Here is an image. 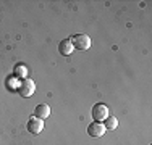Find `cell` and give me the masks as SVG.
Here are the masks:
<instances>
[{
  "mask_svg": "<svg viewBox=\"0 0 152 145\" xmlns=\"http://www.w3.org/2000/svg\"><path fill=\"white\" fill-rule=\"evenodd\" d=\"M34 116H36V118H39V119L49 118V116H50V107H49V105H45V103L37 105V107L34 108Z\"/></svg>",
  "mask_w": 152,
  "mask_h": 145,
  "instance_id": "7",
  "label": "cell"
},
{
  "mask_svg": "<svg viewBox=\"0 0 152 145\" xmlns=\"http://www.w3.org/2000/svg\"><path fill=\"white\" fill-rule=\"evenodd\" d=\"M118 126V119L117 118H112V116H108V118L104 121V128L105 130H115Z\"/></svg>",
  "mask_w": 152,
  "mask_h": 145,
  "instance_id": "8",
  "label": "cell"
},
{
  "mask_svg": "<svg viewBox=\"0 0 152 145\" xmlns=\"http://www.w3.org/2000/svg\"><path fill=\"white\" fill-rule=\"evenodd\" d=\"M70 41H71V44H73L75 49H78V50H88V49H91V44H92L91 37L86 36V34L73 36V37H70Z\"/></svg>",
  "mask_w": 152,
  "mask_h": 145,
  "instance_id": "1",
  "label": "cell"
},
{
  "mask_svg": "<svg viewBox=\"0 0 152 145\" xmlns=\"http://www.w3.org/2000/svg\"><path fill=\"white\" fill-rule=\"evenodd\" d=\"M26 128H28V130H29L31 134L42 132V129H44V119H39V118H36V116H32L29 121H28Z\"/></svg>",
  "mask_w": 152,
  "mask_h": 145,
  "instance_id": "4",
  "label": "cell"
},
{
  "mask_svg": "<svg viewBox=\"0 0 152 145\" xmlns=\"http://www.w3.org/2000/svg\"><path fill=\"white\" fill-rule=\"evenodd\" d=\"M16 72H18V74H23V72H24V66H18V70H16Z\"/></svg>",
  "mask_w": 152,
  "mask_h": 145,
  "instance_id": "9",
  "label": "cell"
},
{
  "mask_svg": "<svg viewBox=\"0 0 152 145\" xmlns=\"http://www.w3.org/2000/svg\"><path fill=\"white\" fill-rule=\"evenodd\" d=\"M91 113H92V118L96 119V123H102L108 118V108H107V105H104V103H97L92 107Z\"/></svg>",
  "mask_w": 152,
  "mask_h": 145,
  "instance_id": "3",
  "label": "cell"
},
{
  "mask_svg": "<svg viewBox=\"0 0 152 145\" xmlns=\"http://www.w3.org/2000/svg\"><path fill=\"white\" fill-rule=\"evenodd\" d=\"M73 50H75V47H73V44H71L70 39H65V41H61L58 44V52H60V55H63V57L71 55Z\"/></svg>",
  "mask_w": 152,
  "mask_h": 145,
  "instance_id": "6",
  "label": "cell"
},
{
  "mask_svg": "<svg viewBox=\"0 0 152 145\" xmlns=\"http://www.w3.org/2000/svg\"><path fill=\"white\" fill-rule=\"evenodd\" d=\"M88 134L91 137H102L104 134H105V128H104L102 123H91V124L88 126Z\"/></svg>",
  "mask_w": 152,
  "mask_h": 145,
  "instance_id": "5",
  "label": "cell"
},
{
  "mask_svg": "<svg viewBox=\"0 0 152 145\" xmlns=\"http://www.w3.org/2000/svg\"><path fill=\"white\" fill-rule=\"evenodd\" d=\"M18 92H20L21 97H31V95H34V92H36V84H34V81H32V79L24 78L23 81L20 82Z\"/></svg>",
  "mask_w": 152,
  "mask_h": 145,
  "instance_id": "2",
  "label": "cell"
}]
</instances>
